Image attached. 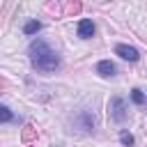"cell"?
I'll list each match as a JSON object with an SVG mask.
<instances>
[{
	"label": "cell",
	"mask_w": 147,
	"mask_h": 147,
	"mask_svg": "<svg viewBox=\"0 0 147 147\" xmlns=\"http://www.w3.org/2000/svg\"><path fill=\"white\" fill-rule=\"evenodd\" d=\"M28 55H30L32 67L39 69V71H46V74H48V71H55V69L60 67V57H57V55L48 48V44L41 41V39H37V41L30 44Z\"/></svg>",
	"instance_id": "1"
},
{
	"label": "cell",
	"mask_w": 147,
	"mask_h": 147,
	"mask_svg": "<svg viewBox=\"0 0 147 147\" xmlns=\"http://www.w3.org/2000/svg\"><path fill=\"white\" fill-rule=\"evenodd\" d=\"M108 113H110V119H115V122H124L126 117H129V110H126V101L122 99V96H113L110 99V103H108Z\"/></svg>",
	"instance_id": "2"
},
{
	"label": "cell",
	"mask_w": 147,
	"mask_h": 147,
	"mask_svg": "<svg viewBox=\"0 0 147 147\" xmlns=\"http://www.w3.org/2000/svg\"><path fill=\"white\" fill-rule=\"evenodd\" d=\"M74 124L78 126V131H83V133H92L96 119H94V115H92L90 110H80V113L76 115V122H74Z\"/></svg>",
	"instance_id": "3"
},
{
	"label": "cell",
	"mask_w": 147,
	"mask_h": 147,
	"mask_svg": "<svg viewBox=\"0 0 147 147\" xmlns=\"http://www.w3.org/2000/svg\"><path fill=\"white\" fill-rule=\"evenodd\" d=\"M115 55H119L122 60H129V62H138V57H140V53L133 46H126V44H117L115 46Z\"/></svg>",
	"instance_id": "4"
},
{
	"label": "cell",
	"mask_w": 147,
	"mask_h": 147,
	"mask_svg": "<svg viewBox=\"0 0 147 147\" xmlns=\"http://www.w3.org/2000/svg\"><path fill=\"white\" fill-rule=\"evenodd\" d=\"M92 34H94V23H92L90 18L78 21V37H80V39H90Z\"/></svg>",
	"instance_id": "5"
},
{
	"label": "cell",
	"mask_w": 147,
	"mask_h": 147,
	"mask_svg": "<svg viewBox=\"0 0 147 147\" xmlns=\"http://www.w3.org/2000/svg\"><path fill=\"white\" fill-rule=\"evenodd\" d=\"M96 74H99V76H103V78L115 76V64H113L110 60H101V62L96 64Z\"/></svg>",
	"instance_id": "6"
},
{
	"label": "cell",
	"mask_w": 147,
	"mask_h": 147,
	"mask_svg": "<svg viewBox=\"0 0 147 147\" xmlns=\"http://www.w3.org/2000/svg\"><path fill=\"white\" fill-rule=\"evenodd\" d=\"M41 30V23L39 21H28L25 25H23V32L25 34H34V32H39Z\"/></svg>",
	"instance_id": "7"
},
{
	"label": "cell",
	"mask_w": 147,
	"mask_h": 147,
	"mask_svg": "<svg viewBox=\"0 0 147 147\" xmlns=\"http://www.w3.org/2000/svg\"><path fill=\"white\" fill-rule=\"evenodd\" d=\"M131 101H133L136 106H142V103H145V94H142L138 87H133V90H131Z\"/></svg>",
	"instance_id": "8"
},
{
	"label": "cell",
	"mask_w": 147,
	"mask_h": 147,
	"mask_svg": "<svg viewBox=\"0 0 147 147\" xmlns=\"http://www.w3.org/2000/svg\"><path fill=\"white\" fill-rule=\"evenodd\" d=\"M119 140H122V145H124V147H131V145L136 142V138H133L129 131H122V133H119Z\"/></svg>",
	"instance_id": "9"
},
{
	"label": "cell",
	"mask_w": 147,
	"mask_h": 147,
	"mask_svg": "<svg viewBox=\"0 0 147 147\" xmlns=\"http://www.w3.org/2000/svg\"><path fill=\"white\" fill-rule=\"evenodd\" d=\"M11 117H14V115H11V110H9L7 106H2V108H0V122H5V124H7V122H11Z\"/></svg>",
	"instance_id": "10"
},
{
	"label": "cell",
	"mask_w": 147,
	"mask_h": 147,
	"mask_svg": "<svg viewBox=\"0 0 147 147\" xmlns=\"http://www.w3.org/2000/svg\"><path fill=\"white\" fill-rule=\"evenodd\" d=\"M78 11H80V0H69L67 14H78Z\"/></svg>",
	"instance_id": "11"
},
{
	"label": "cell",
	"mask_w": 147,
	"mask_h": 147,
	"mask_svg": "<svg viewBox=\"0 0 147 147\" xmlns=\"http://www.w3.org/2000/svg\"><path fill=\"white\" fill-rule=\"evenodd\" d=\"M23 138H25V140L34 138V131H32V126H25V131H23Z\"/></svg>",
	"instance_id": "12"
},
{
	"label": "cell",
	"mask_w": 147,
	"mask_h": 147,
	"mask_svg": "<svg viewBox=\"0 0 147 147\" xmlns=\"http://www.w3.org/2000/svg\"><path fill=\"white\" fill-rule=\"evenodd\" d=\"M57 147H62V145H57Z\"/></svg>",
	"instance_id": "13"
}]
</instances>
